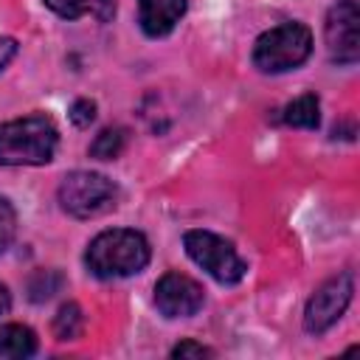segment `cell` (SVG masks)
I'll return each mask as SVG.
<instances>
[{"mask_svg":"<svg viewBox=\"0 0 360 360\" xmlns=\"http://www.w3.org/2000/svg\"><path fill=\"white\" fill-rule=\"evenodd\" d=\"M37 352V335L34 329L22 323H3L0 326V357H31Z\"/></svg>","mask_w":360,"mask_h":360,"instance_id":"11","label":"cell"},{"mask_svg":"<svg viewBox=\"0 0 360 360\" xmlns=\"http://www.w3.org/2000/svg\"><path fill=\"white\" fill-rule=\"evenodd\" d=\"M45 6L62 20L96 17L98 22H110L115 17V0H45Z\"/></svg>","mask_w":360,"mask_h":360,"instance_id":"10","label":"cell"},{"mask_svg":"<svg viewBox=\"0 0 360 360\" xmlns=\"http://www.w3.org/2000/svg\"><path fill=\"white\" fill-rule=\"evenodd\" d=\"M82 326H84V315H82V307L76 301L62 304L56 309V315H53V323H51L56 340H73V338H79L82 335Z\"/></svg>","mask_w":360,"mask_h":360,"instance_id":"13","label":"cell"},{"mask_svg":"<svg viewBox=\"0 0 360 360\" xmlns=\"http://www.w3.org/2000/svg\"><path fill=\"white\" fill-rule=\"evenodd\" d=\"M183 248L188 259L219 284H239L248 273V264L236 253V248L211 231H186Z\"/></svg>","mask_w":360,"mask_h":360,"instance_id":"5","label":"cell"},{"mask_svg":"<svg viewBox=\"0 0 360 360\" xmlns=\"http://www.w3.org/2000/svg\"><path fill=\"white\" fill-rule=\"evenodd\" d=\"M14 53H17V42L11 37H0V70L14 59Z\"/></svg>","mask_w":360,"mask_h":360,"instance_id":"19","label":"cell"},{"mask_svg":"<svg viewBox=\"0 0 360 360\" xmlns=\"http://www.w3.org/2000/svg\"><path fill=\"white\" fill-rule=\"evenodd\" d=\"M127 146V129L124 127H104L93 143H90V155L98 160H115Z\"/></svg>","mask_w":360,"mask_h":360,"instance_id":"14","label":"cell"},{"mask_svg":"<svg viewBox=\"0 0 360 360\" xmlns=\"http://www.w3.org/2000/svg\"><path fill=\"white\" fill-rule=\"evenodd\" d=\"M70 124L73 127H79V129H84V127H90L93 124V118H96V101H90V98H76L73 104H70Z\"/></svg>","mask_w":360,"mask_h":360,"instance_id":"17","label":"cell"},{"mask_svg":"<svg viewBox=\"0 0 360 360\" xmlns=\"http://www.w3.org/2000/svg\"><path fill=\"white\" fill-rule=\"evenodd\" d=\"M59 205L62 211H68L76 219H93L107 214L110 208H115L118 200V186L101 174V172H70L62 177L59 188H56Z\"/></svg>","mask_w":360,"mask_h":360,"instance_id":"4","label":"cell"},{"mask_svg":"<svg viewBox=\"0 0 360 360\" xmlns=\"http://www.w3.org/2000/svg\"><path fill=\"white\" fill-rule=\"evenodd\" d=\"M62 284H65V278H62L59 270H37V273H31V278H28V284H25L28 301L42 304V301L53 298V295L62 290Z\"/></svg>","mask_w":360,"mask_h":360,"instance_id":"15","label":"cell"},{"mask_svg":"<svg viewBox=\"0 0 360 360\" xmlns=\"http://www.w3.org/2000/svg\"><path fill=\"white\" fill-rule=\"evenodd\" d=\"M59 143L56 124L42 115H25L0 124V166H45Z\"/></svg>","mask_w":360,"mask_h":360,"instance_id":"2","label":"cell"},{"mask_svg":"<svg viewBox=\"0 0 360 360\" xmlns=\"http://www.w3.org/2000/svg\"><path fill=\"white\" fill-rule=\"evenodd\" d=\"M11 309V292L6 284H0V315H6Z\"/></svg>","mask_w":360,"mask_h":360,"instance_id":"20","label":"cell"},{"mask_svg":"<svg viewBox=\"0 0 360 360\" xmlns=\"http://www.w3.org/2000/svg\"><path fill=\"white\" fill-rule=\"evenodd\" d=\"M281 121L287 127H295V129H318L321 124V101L315 93H304L298 98H292L284 112H281Z\"/></svg>","mask_w":360,"mask_h":360,"instance_id":"12","label":"cell"},{"mask_svg":"<svg viewBox=\"0 0 360 360\" xmlns=\"http://www.w3.org/2000/svg\"><path fill=\"white\" fill-rule=\"evenodd\" d=\"M329 59L338 65H354L360 56V8L357 0H338L323 25Z\"/></svg>","mask_w":360,"mask_h":360,"instance_id":"7","label":"cell"},{"mask_svg":"<svg viewBox=\"0 0 360 360\" xmlns=\"http://www.w3.org/2000/svg\"><path fill=\"white\" fill-rule=\"evenodd\" d=\"M205 290L186 273H163L155 284V307L166 318H191L202 309Z\"/></svg>","mask_w":360,"mask_h":360,"instance_id":"8","label":"cell"},{"mask_svg":"<svg viewBox=\"0 0 360 360\" xmlns=\"http://www.w3.org/2000/svg\"><path fill=\"white\" fill-rule=\"evenodd\" d=\"M352 295H354V276L352 273H338L332 278H326L307 301V309H304V329L309 335H323L326 329H332L346 307L352 304Z\"/></svg>","mask_w":360,"mask_h":360,"instance_id":"6","label":"cell"},{"mask_svg":"<svg viewBox=\"0 0 360 360\" xmlns=\"http://www.w3.org/2000/svg\"><path fill=\"white\" fill-rule=\"evenodd\" d=\"M214 352L208 349V346H202V343H197V340H180L174 349H172V357H211Z\"/></svg>","mask_w":360,"mask_h":360,"instance_id":"18","label":"cell"},{"mask_svg":"<svg viewBox=\"0 0 360 360\" xmlns=\"http://www.w3.org/2000/svg\"><path fill=\"white\" fill-rule=\"evenodd\" d=\"M152 259V248L141 231L110 228L101 231L84 250V264L96 278H127L141 273Z\"/></svg>","mask_w":360,"mask_h":360,"instance_id":"1","label":"cell"},{"mask_svg":"<svg viewBox=\"0 0 360 360\" xmlns=\"http://www.w3.org/2000/svg\"><path fill=\"white\" fill-rule=\"evenodd\" d=\"M186 8L188 0H138V25L152 39L166 37L174 31Z\"/></svg>","mask_w":360,"mask_h":360,"instance_id":"9","label":"cell"},{"mask_svg":"<svg viewBox=\"0 0 360 360\" xmlns=\"http://www.w3.org/2000/svg\"><path fill=\"white\" fill-rule=\"evenodd\" d=\"M312 53V31L304 22H281L264 31L253 45V65L262 73H287Z\"/></svg>","mask_w":360,"mask_h":360,"instance_id":"3","label":"cell"},{"mask_svg":"<svg viewBox=\"0 0 360 360\" xmlns=\"http://www.w3.org/2000/svg\"><path fill=\"white\" fill-rule=\"evenodd\" d=\"M14 233H17V211H14V205L0 194V253L8 250V245L14 242Z\"/></svg>","mask_w":360,"mask_h":360,"instance_id":"16","label":"cell"}]
</instances>
